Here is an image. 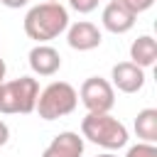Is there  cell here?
<instances>
[{"label":"cell","mask_w":157,"mask_h":157,"mask_svg":"<svg viewBox=\"0 0 157 157\" xmlns=\"http://www.w3.org/2000/svg\"><path fill=\"white\" fill-rule=\"evenodd\" d=\"M69 27V10L61 2H39L32 5L25 15V34L37 44H47L56 39Z\"/></svg>","instance_id":"cell-1"},{"label":"cell","mask_w":157,"mask_h":157,"mask_svg":"<svg viewBox=\"0 0 157 157\" xmlns=\"http://www.w3.org/2000/svg\"><path fill=\"white\" fill-rule=\"evenodd\" d=\"M81 137L113 152L128 145V128L110 113H88L81 120Z\"/></svg>","instance_id":"cell-2"},{"label":"cell","mask_w":157,"mask_h":157,"mask_svg":"<svg viewBox=\"0 0 157 157\" xmlns=\"http://www.w3.org/2000/svg\"><path fill=\"white\" fill-rule=\"evenodd\" d=\"M76 105H78V91L66 81H52L39 91L34 110L39 113L42 120H56L74 113Z\"/></svg>","instance_id":"cell-3"},{"label":"cell","mask_w":157,"mask_h":157,"mask_svg":"<svg viewBox=\"0 0 157 157\" xmlns=\"http://www.w3.org/2000/svg\"><path fill=\"white\" fill-rule=\"evenodd\" d=\"M39 96V81L32 76H20L12 81H2L0 86V113L15 115V113H32Z\"/></svg>","instance_id":"cell-4"},{"label":"cell","mask_w":157,"mask_h":157,"mask_svg":"<svg viewBox=\"0 0 157 157\" xmlns=\"http://www.w3.org/2000/svg\"><path fill=\"white\" fill-rule=\"evenodd\" d=\"M78 98L88 113H110V108L115 105V88L108 78L88 76L78 88Z\"/></svg>","instance_id":"cell-5"},{"label":"cell","mask_w":157,"mask_h":157,"mask_svg":"<svg viewBox=\"0 0 157 157\" xmlns=\"http://www.w3.org/2000/svg\"><path fill=\"white\" fill-rule=\"evenodd\" d=\"M66 42H69V47L76 49V52H91V49L101 47L103 34H101V29H98L93 22L78 20V22H74L71 27H66Z\"/></svg>","instance_id":"cell-6"},{"label":"cell","mask_w":157,"mask_h":157,"mask_svg":"<svg viewBox=\"0 0 157 157\" xmlns=\"http://www.w3.org/2000/svg\"><path fill=\"white\" fill-rule=\"evenodd\" d=\"M110 86L118 88L120 93H137L145 86V69H140L132 61H120L110 71Z\"/></svg>","instance_id":"cell-7"},{"label":"cell","mask_w":157,"mask_h":157,"mask_svg":"<svg viewBox=\"0 0 157 157\" xmlns=\"http://www.w3.org/2000/svg\"><path fill=\"white\" fill-rule=\"evenodd\" d=\"M135 20H137V15L130 12L128 7H123V5L115 2V0H110V2L103 7V15H101L103 27H105L108 32H113V34H125V32H130V29L135 27Z\"/></svg>","instance_id":"cell-8"},{"label":"cell","mask_w":157,"mask_h":157,"mask_svg":"<svg viewBox=\"0 0 157 157\" xmlns=\"http://www.w3.org/2000/svg\"><path fill=\"white\" fill-rule=\"evenodd\" d=\"M29 69L37 76H54L61 69V56L52 44H37L29 49Z\"/></svg>","instance_id":"cell-9"},{"label":"cell","mask_w":157,"mask_h":157,"mask_svg":"<svg viewBox=\"0 0 157 157\" xmlns=\"http://www.w3.org/2000/svg\"><path fill=\"white\" fill-rule=\"evenodd\" d=\"M81 155H83V137L74 130H64L54 135L42 152V157H81Z\"/></svg>","instance_id":"cell-10"},{"label":"cell","mask_w":157,"mask_h":157,"mask_svg":"<svg viewBox=\"0 0 157 157\" xmlns=\"http://www.w3.org/2000/svg\"><path fill=\"white\" fill-rule=\"evenodd\" d=\"M130 61L137 64L140 69H150L157 61V42L150 34H140L130 44Z\"/></svg>","instance_id":"cell-11"},{"label":"cell","mask_w":157,"mask_h":157,"mask_svg":"<svg viewBox=\"0 0 157 157\" xmlns=\"http://www.w3.org/2000/svg\"><path fill=\"white\" fill-rule=\"evenodd\" d=\"M135 135L142 142H157V108H142L137 113Z\"/></svg>","instance_id":"cell-12"},{"label":"cell","mask_w":157,"mask_h":157,"mask_svg":"<svg viewBox=\"0 0 157 157\" xmlns=\"http://www.w3.org/2000/svg\"><path fill=\"white\" fill-rule=\"evenodd\" d=\"M125 157H157V147H155V142H137V145H132V147H128V155Z\"/></svg>","instance_id":"cell-13"},{"label":"cell","mask_w":157,"mask_h":157,"mask_svg":"<svg viewBox=\"0 0 157 157\" xmlns=\"http://www.w3.org/2000/svg\"><path fill=\"white\" fill-rule=\"evenodd\" d=\"M115 2H120L123 7H128L135 15H140V12H145V10H150L155 5V0H115Z\"/></svg>","instance_id":"cell-14"},{"label":"cell","mask_w":157,"mask_h":157,"mask_svg":"<svg viewBox=\"0 0 157 157\" xmlns=\"http://www.w3.org/2000/svg\"><path fill=\"white\" fill-rule=\"evenodd\" d=\"M98 2H101V0H69V5H71L76 12H81V15L93 12V10L98 7Z\"/></svg>","instance_id":"cell-15"},{"label":"cell","mask_w":157,"mask_h":157,"mask_svg":"<svg viewBox=\"0 0 157 157\" xmlns=\"http://www.w3.org/2000/svg\"><path fill=\"white\" fill-rule=\"evenodd\" d=\"M7 140H10V128H7L5 120H0V147L7 145Z\"/></svg>","instance_id":"cell-16"},{"label":"cell","mask_w":157,"mask_h":157,"mask_svg":"<svg viewBox=\"0 0 157 157\" xmlns=\"http://www.w3.org/2000/svg\"><path fill=\"white\" fill-rule=\"evenodd\" d=\"M5 7H10V10H20V7H25L29 0H0Z\"/></svg>","instance_id":"cell-17"},{"label":"cell","mask_w":157,"mask_h":157,"mask_svg":"<svg viewBox=\"0 0 157 157\" xmlns=\"http://www.w3.org/2000/svg\"><path fill=\"white\" fill-rule=\"evenodd\" d=\"M5 74H7V66H5V59L0 56V86H2V81H5Z\"/></svg>","instance_id":"cell-18"},{"label":"cell","mask_w":157,"mask_h":157,"mask_svg":"<svg viewBox=\"0 0 157 157\" xmlns=\"http://www.w3.org/2000/svg\"><path fill=\"white\" fill-rule=\"evenodd\" d=\"M96 157H118V155H113V152H105V155H96Z\"/></svg>","instance_id":"cell-19"},{"label":"cell","mask_w":157,"mask_h":157,"mask_svg":"<svg viewBox=\"0 0 157 157\" xmlns=\"http://www.w3.org/2000/svg\"><path fill=\"white\" fill-rule=\"evenodd\" d=\"M49 2H61V0H49Z\"/></svg>","instance_id":"cell-20"}]
</instances>
